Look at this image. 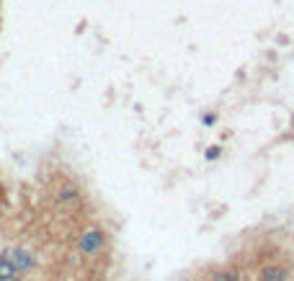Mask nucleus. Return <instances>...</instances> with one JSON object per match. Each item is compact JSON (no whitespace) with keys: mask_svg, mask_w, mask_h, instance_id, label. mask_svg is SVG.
<instances>
[{"mask_svg":"<svg viewBox=\"0 0 294 281\" xmlns=\"http://www.w3.org/2000/svg\"><path fill=\"white\" fill-rule=\"evenodd\" d=\"M6 261H8L16 271H26V268L34 266V258H31L26 250H8V253H6Z\"/></svg>","mask_w":294,"mask_h":281,"instance_id":"f257e3e1","label":"nucleus"},{"mask_svg":"<svg viewBox=\"0 0 294 281\" xmlns=\"http://www.w3.org/2000/svg\"><path fill=\"white\" fill-rule=\"evenodd\" d=\"M80 248H83L85 253L98 250V248H101V232H98V230H88V232L83 235V240H80Z\"/></svg>","mask_w":294,"mask_h":281,"instance_id":"f03ea898","label":"nucleus"},{"mask_svg":"<svg viewBox=\"0 0 294 281\" xmlns=\"http://www.w3.org/2000/svg\"><path fill=\"white\" fill-rule=\"evenodd\" d=\"M11 276H16V268L3 258V261H0V278H11Z\"/></svg>","mask_w":294,"mask_h":281,"instance_id":"7ed1b4c3","label":"nucleus"},{"mask_svg":"<svg viewBox=\"0 0 294 281\" xmlns=\"http://www.w3.org/2000/svg\"><path fill=\"white\" fill-rule=\"evenodd\" d=\"M214 281H238V273L235 271H224V273H217Z\"/></svg>","mask_w":294,"mask_h":281,"instance_id":"20e7f679","label":"nucleus"},{"mask_svg":"<svg viewBox=\"0 0 294 281\" xmlns=\"http://www.w3.org/2000/svg\"><path fill=\"white\" fill-rule=\"evenodd\" d=\"M263 281H284V273L281 271H266Z\"/></svg>","mask_w":294,"mask_h":281,"instance_id":"39448f33","label":"nucleus"},{"mask_svg":"<svg viewBox=\"0 0 294 281\" xmlns=\"http://www.w3.org/2000/svg\"><path fill=\"white\" fill-rule=\"evenodd\" d=\"M217 155H219V147H209L207 150V160H214Z\"/></svg>","mask_w":294,"mask_h":281,"instance_id":"423d86ee","label":"nucleus"}]
</instances>
